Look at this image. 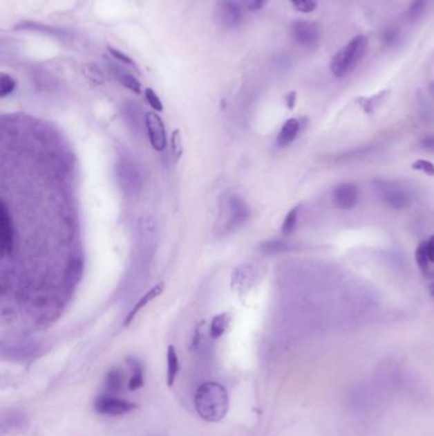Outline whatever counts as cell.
Here are the masks:
<instances>
[{"label": "cell", "mask_w": 434, "mask_h": 436, "mask_svg": "<svg viewBox=\"0 0 434 436\" xmlns=\"http://www.w3.org/2000/svg\"><path fill=\"white\" fill-rule=\"evenodd\" d=\"M299 129H301V122L298 119H294V118L288 119L283 124L282 129L278 134L276 145L279 147H287L290 145L297 137Z\"/></svg>", "instance_id": "cell-17"}, {"label": "cell", "mask_w": 434, "mask_h": 436, "mask_svg": "<svg viewBox=\"0 0 434 436\" xmlns=\"http://www.w3.org/2000/svg\"><path fill=\"white\" fill-rule=\"evenodd\" d=\"M82 72H83L84 77H86L91 83H93V84H96V86H102V84H105V73L101 71V68H100L98 65L86 64L83 66Z\"/></svg>", "instance_id": "cell-23"}, {"label": "cell", "mask_w": 434, "mask_h": 436, "mask_svg": "<svg viewBox=\"0 0 434 436\" xmlns=\"http://www.w3.org/2000/svg\"><path fill=\"white\" fill-rule=\"evenodd\" d=\"M254 281V272L249 266H237L232 273L231 287L237 293H243L249 290Z\"/></svg>", "instance_id": "cell-15"}, {"label": "cell", "mask_w": 434, "mask_h": 436, "mask_svg": "<svg viewBox=\"0 0 434 436\" xmlns=\"http://www.w3.org/2000/svg\"><path fill=\"white\" fill-rule=\"evenodd\" d=\"M164 287H166L164 283L160 282L157 283L155 286H153L152 289H149V290L147 291L144 296H142L140 299L138 300L135 307L130 310L129 314H128L125 322H124V325L128 327L130 323H133V320L137 318V315L139 314L148 304H151L152 301H154L157 298L161 296L162 293L164 292Z\"/></svg>", "instance_id": "cell-13"}, {"label": "cell", "mask_w": 434, "mask_h": 436, "mask_svg": "<svg viewBox=\"0 0 434 436\" xmlns=\"http://www.w3.org/2000/svg\"><path fill=\"white\" fill-rule=\"evenodd\" d=\"M431 295L434 298V281L432 282V284H431Z\"/></svg>", "instance_id": "cell-38"}, {"label": "cell", "mask_w": 434, "mask_h": 436, "mask_svg": "<svg viewBox=\"0 0 434 436\" xmlns=\"http://www.w3.org/2000/svg\"><path fill=\"white\" fill-rule=\"evenodd\" d=\"M124 380H125V374L119 369V367H113L110 372L106 374L105 378V389L108 394H115L119 393L122 385H124Z\"/></svg>", "instance_id": "cell-18"}, {"label": "cell", "mask_w": 434, "mask_h": 436, "mask_svg": "<svg viewBox=\"0 0 434 436\" xmlns=\"http://www.w3.org/2000/svg\"><path fill=\"white\" fill-rule=\"evenodd\" d=\"M93 406L100 415H107V416L126 415L129 412L134 411L138 407L137 404L131 403L129 401L117 398L113 394H102V396L97 397Z\"/></svg>", "instance_id": "cell-7"}, {"label": "cell", "mask_w": 434, "mask_h": 436, "mask_svg": "<svg viewBox=\"0 0 434 436\" xmlns=\"http://www.w3.org/2000/svg\"><path fill=\"white\" fill-rule=\"evenodd\" d=\"M178 372H180V361H178L176 348L169 345L167 348V385L169 387H172L175 384Z\"/></svg>", "instance_id": "cell-21"}, {"label": "cell", "mask_w": 434, "mask_h": 436, "mask_svg": "<svg viewBox=\"0 0 434 436\" xmlns=\"http://www.w3.org/2000/svg\"><path fill=\"white\" fill-rule=\"evenodd\" d=\"M217 24L225 30L236 28L242 21V7L237 0H219L214 9Z\"/></svg>", "instance_id": "cell-6"}, {"label": "cell", "mask_w": 434, "mask_h": 436, "mask_svg": "<svg viewBox=\"0 0 434 436\" xmlns=\"http://www.w3.org/2000/svg\"><path fill=\"white\" fill-rule=\"evenodd\" d=\"M108 51H110V54H111L116 60H120L121 63L130 65V66H133V68H135V69H137V65L134 63V60H133V59H130L128 55H125V54H124L122 51H120V50H117V48H108Z\"/></svg>", "instance_id": "cell-32"}, {"label": "cell", "mask_w": 434, "mask_h": 436, "mask_svg": "<svg viewBox=\"0 0 434 436\" xmlns=\"http://www.w3.org/2000/svg\"><path fill=\"white\" fill-rule=\"evenodd\" d=\"M27 417L23 412L19 410H9L3 413L1 417V434H13L19 433L23 428H27Z\"/></svg>", "instance_id": "cell-12"}, {"label": "cell", "mask_w": 434, "mask_h": 436, "mask_svg": "<svg viewBox=\"0 0 434 436\" xmlns=\"http://www.w3.org/2000/svg\"><path fill=\"white\" fill-rule=\"evenodd\" d=\"M424 8H426V0H414L411 9H409V16H411V19H417L422 16L424 12Z\"/></svg>", "instance_id": "cell-31"}, {"label": "cell", "mask_w": 434, "mask_h": 436, "mask_svg": "<svg viewBox=\"0 0 434 436\" xmlns=\"http://www.w3.org/2000/svg\"><path fill=\"white\" fill-rule=\"evenodd\" d=\"M171 151H172V156L175 157V160L178 161L182 156L184 152V145H182V138H181V133L180 130L177 129L172 133V137H171Z\"/></svg>", "instance_id": "cell-27"}, {"label": "cell", "mask_w": 434, "mask_h": 436, "mask_svg": "<svg viewBox=\"0 0 434 436\" xmlns=\"http://www.w3.org/2000/svg\"><path fill=\"white\" fill-rule=\"evenodd\" d=\"M16 87V80L6 73H1V75H0V97L4 98V97L12 95Z\"/></svg>", "instance_id": "cell-25"}, {"label": "cell", "mask_w": 434, "mask_h": 436, "mask_svg": "<svg viewBox=\"0 0 434 436\" xmlns=\"http://www.w3.org/2000/svg\"><path fill=\"white\" fill-rule=\"evenodd\" d=\"M110 73L113 74V77L116 78V81L119 82L120 84H122L124 87L133 91L134 93L140 95L142 93V86H140V82L138 81L137 78L130 74L129 72H126L124 68H121L119 65L113 64V63H108L107 64Z\"/></svg>", "instance_id": "cell-16"}, {"label": "cell", "mask_w": 434, "mask_h": 436, "mask_svg": "<svg viewBox=\"0 0 434 436\" xmlns=\"http://www.w3.org/2000/svg\"><path fill=\"white\" fill-rule=\"evenodd\" d=\"M144 96L147 102L149 104V106L152 107L153 110H155V111H162V110H163L161 98H160V96H158L152 89H145Z\"/></svg>", "instance_id": "cell-29"}, {"label": "cell", "mask_w": 434, "mask_h": 436, "mask_svg": "<svg viewBox=\"0 0 434 436\" xmlns=\"http://www.w3.org/2000/svg\"><path fill=\"white\" fill-rule=\"evenodd\" d=\"M227 207L229 210V225L231 226H238L249 218V206L240 197H237V195L231 197L227 202Z\"/></svg>", "instance_id": "cell-14"}, {"label": "cell", "mask_w": 434, "mask_h": 436, "mask_svg": "<svg viewBox=\"0 0 434 436\" xmlns=\"http://www.w3.org/2000/svg\"><path fill=\"white\" fill-rule=\"evenodd\" d=\"M379 198L393 210H404L409 207L411 203V194L406 188L400 185L396 181H390L385 179H376L373 181Z\"/></svg>", "instance_id": "cell-3"}, {"label": "cell", "mask_w": 434, "mask_h": 436, "mask_svg": "<svg viewBox=\"0 0 434 436\" xmlns=\"http://www.w3.org/2000/svg\"><path fill=\"white\" fill-rule=\"evenodd\" d=\"M242 6L249 12H256L264 8L269 0H241Z\"/></svg>", "instance_id": "cell-33"}, {"label": "cell", "mask_w": 434, "mask_h": 436, "mask_svg": "<svg viewBox=\"0 0 434 436\" xmlns=\"http://www.w3.org/2000/svg\"><path fill=\"white\" fill-rule=\"evenodd\" d=\"M290 1L293 8L301 13H311L319 4V0H290Z\"/></svg>", "instance_id": "cell-28"}, {"label": "cell", "mask_w": 434, "mask_h": 436, "mask_svg": "<svg viewBox=\"0 0 434 436\" xmlns=\"http://www.w3.org/2000/svg\"><path fill=\"white\" fill-rule=\"evenodd\" d=\"M15 246V226L6 202L0 204V251L1 257L9 255Z\"/></svg>", "instance_id": "cell-9"}, {"label": "cell", "mask_w": 434, "mask_h": 436, "mask_svg": "<svg viewBox=\"0 0 434 436\" xmlns=\"http://www.w3.org/2000/svg\"><path fill=\"white\" fill-rule=\"evenodd\" d=\"M130 367H131V376H130L129 383H128V389L129 390H138L142 387H144V370H143V365L140 361H138L137 358H128Z\"/></svg>", "instance_id": "cell-19"}, {"label": "cell", "mask_w": 434, "mask_h": 436, "mask_svg": "<svg viewBox=\"0 0 434 436\" xmlns=\"http://www.w3.org/2000/svg\"><path fill=\"white\" fill-rule=\"evenodd\" d=\"M367 50L368 39L363 35L355 36L332 57L330 63V71L337 78H344L355 71L363 57H366Z\"/></svg>", "instance_id": "cell-2"}, {"label": "cell", "mask_w": 434, "mask_h": 436, "mask_svg": "<svg viewBox=\"0 0 434 436\" xmlns=\"http://www.w3.org/2000/svg\"><path fill=\"white\" fill-rule=\"evenodd\" d=\"M296 98H297V93L293 91V92H290V95L287 96V105L290 109H293L294 105H296Z\"/></svg>", "instance_id": "cell-37"}, {"label": "cell", "mask_w": 434, "mask_h": 436, "mask_svg": "<svg viewBox=\"0 0 434 436\" xmlns=\"http://www.w3.org/2000/svg\"><path fill=\"white\" fill-rule=\"evenodd\" d=\"M420 147L428 152H434V134H428L420 139Z\"/></svg>", "instance_id": "cell-35"}, {"label": "cell", "mask_w": 434, "mask_h": 436, "mask_svg": "<svg viewBox=\"0 0 434 436\" xmlns=\"http://www.w3.org/2000/svg\"><path fill=\"white\" fill-rule=\"evenodd\" d=\"M293 245L284 239H273L261 244V251L265 254H279L290 251Z\"/></svg>", "instance_id": "cell-22"}, {"label": "cell", "mask_w": 434, "mask_h": 436, "mask_svg": "<svg viewBox=\"0 0 434 436\" xmlns=\"http://www.w3.org/2000/svg\"><path fill=\"white\" fill-rule=\"evenodd\" d=\"M332 201L340 210H352L359 201L358 188L350 183L340 184L332 192Z\"/></svg>", "instance_id": "cell-11"}, {"label": "cell", "mask_w": 434, "mask_h": 436, "mask_svg": "<svg viewBox=\"0 0 434 436\" xmlns=\"http://www.w3.org/2000/svg\"><path fill=\"white\" fill-rule=\"evenodd\" d=\"M426 245L429 260H431L432 263H434V235H432V236L429 237V240L426 242Z\"/></svg>", "instance_id": "cell-36"}, {"label": "cell", "mask_w": 434, "mask_h": 436, "mask_svg": "<svg viewBox=\"0 0 434 436\" xmlns=\"http://www.w3.org/2000/svg\"><path fill=\"white\" fill-rule=\"evenodd\" d=\"M144 122L151 145L158 152L164 151L167 147V136H166L164 122L162 120L161 116L153 111L147 113L144 116Z\"/></svg>", "instance_id": "cell-8"}, {"label": "cell", "mask_w": 434, "mask_h": 436, "mask_svg": "<svg viewBox=\"0 0 434 436\" xmlns=\"http://www.w3.org/2000/svg\"><path fill=\"white\" fill-rule=\"evenodd\" d=\"M194 403L198 415L208 422L223 420L229 410V396L222 384L208 381L198 388Z\"/></svg>", "instance_id": "cell-1"}, {"label": "cell", "mask_w": 434, "mask_h": 436, "mask_svg": "<svg viewBox=\"0 0 434 436\" xmlns=\"http://www.w3.org/2000/svg\"><path fill=\"white\" fill-rule=\"evenodd\" d=\"M397 37H399V30L395 27H390L384 33V42H386L388 45L394 44L395 41L397 40Z\"/></svg>", "instance_id": "cell-34"}, {"label": "cell", "mask_w": 434, "mask_h": 436, "mask_svg": "<svg viewBox=\"0 0 434 436\" xmlns=\"http://www.w3.org/2000/svg\"><path fill=\"white\" fill-rule=\"evenodd\" d=\"M116 176L119 185L126 194L135 195L143 188V179L137 165L126 157H120L116 163Z\"/></svg>", "instance_id": "cell-4"}, {"label": "cell", "mask_w": 434, "mask_h": 436, "mask_svg": "<svg viewBox=\"0 0 434 436\" xmlns=\"http://www.w3.org/2000/svg\"><path fill=\"white\" fill-rule=\"evenodd\" d=\"M231 324V315L228 313H222L213 318L210 324V337L211 338H220L225 331H228Z\"/></svg>", "instance_id": "cell-20"}, {"label": "cell", "mask_w": 434, "mask_h": 436, "mask_svg": "<svg viewBox=\"0 0 434 436\" xmlns=\"http://www.w3.org/2000/svg\"><path fill=\"white\" fill-rule=\"evenodd\" d=\"M415 259H417V264H418L420 271L423 273H426L429 269V257H428V251H426V242H420L415 251Z\"/></svg>", "instance_id": "cell-26"}, {"label": "cell", "mask_w": 434, "mask_h": 436, "mask_svg": "<svg viewBox=\"0 0 434 436\" xmlns=\"http://www.w3.org/2000/svg\"><path fill=\"white\" fill-rule=\"evenodd\" d=\"M413 169L424 172L429 176H434V165L426 160H418L413 163Z\"/></svg>", "instance_id": "cell-30"}, {"label": "cell", "mask_w": 434, "mask_h": 436, "mask_svg": "<svg viewBox=\"0 0 434 436\" xmlns=\"http://www.w3.org/2000/svg\"><path fill=\"white\" fill-rule=\"evenodd\" d=\"M298 216H299V207H294L288 212V215L284 218L282 225V234L288 236L292 234L297 225Z\"/></svg>", "instance_id": "cell-24"}, {"label": "cell", "mask_w": 434, "mask_h": 436, "mask_svg": "<svg viewBox=\"0 0 434 436\" xmlns=\"http://www.w3.org/2000/svg\"><path fill=\"white\" fill-rule=\"evenodd\" d=\"M290 36L293 41L307 50L319 48L321 42V30L319 24L308 21H296L290 26Z\"/></svg>", "instance_id": "cell-5"}, {"label": "cell", "mask_w": 434, "mask_h": 436, "mask_svg": "<svg viewBox=\"0 0 434 436\" xmlns=\"http://www.w3.org/2000/svg\"><path fill=\"white\" fill-rule=\"evenodd\" d=\"M16 31H30V33H44L51 36L54 39L62 41H70L73 39V33L64 28H57V27H51L48 24H37V22H31V21H23L19 22L15 26Z\"/></svg>", "instance_id": "cell-10"}]
</instances>
